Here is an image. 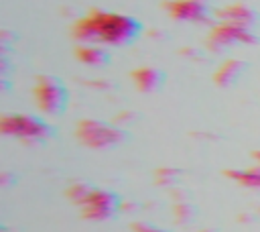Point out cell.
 Masks as SVG:
<instances>
[{
	"label": "cell",
	"mask_w": 260,
	"mask_h": 232,
	"mask_svg": "<svg viewBox=\"0 0 260 232\" xmlns=\"http://www.w3.org/2000/svg\"><path fill=\"white\" fill-rule=\"evenodd\" d=\"M140 35V22L134 16L106 10H91L73 26V37L81 43L126 47Z\"/></svg>",
	"instance_id": "1"
},
{
	"label": "cell",
	"mask_w": 260,
	"mask_h": 232,
	"mask_svg": "<svg viewBox=\"0 0 260 232\" xmlns=\"http://www.w3.org/2000/svg\"><path fill=\"white\" fill-rule=\"evenodd\" d=\"M0 132L14 136L22 142H43L53 136V126L41 116L32 114H6L0 120Z\"/></svg>",
	"instance_id": "2"
},
{
	"label": "cell",
	"mask_w": 260,
	"mask_h": 232,
	"mask_svg": "<svg viewBox=\"0 0 260 232\" xmlns=\"http://www.w3.org/2000/svg\"><path fill=\"white\" fill-rule=\"evenodd\" d=\"M32 94H35V102L43 114L59 116L67 108V100H69L67 88L55 75H39L35 81Z\"/></svg>",
	"instance_id": "3"
},
{
	"label": "cell",
	"mask_w": 260,
	"mask_h": 232,
	"mask_svg": "<svg viewBox=\"0 0 260 232\" xmlns=\"http://www.w3.org/2000/svg\"><path fill=\"white\" fill-rule=\"evenodd\" d=\"M77 138L89 149H108L124 140V132L102 120H81L77 124Z\"/></svg>",
	"instance_id": "4"
},
{
	"label": "cell",
	"mask_w": 260,
	"mask_h": 232,
	"mask_svg": "<svg viewBox=\"0 0 260 232\" xmlns=\"http://www.w3.org/2000/svg\"><path fill=\"white\" fill-rule=\"evenodd\" d=\"M118 210H120V199L116 193L108 189H91L85 201L81 204V216L93 222L110 220Z\"/></svg>",
	"instance_id": "5"
},
{
	"label": "cell",
	"mask_w": 260,
	"mask_h": 232,
	"mask_svg": "<svg viewBox=\"0 0 260 232\" xmlns=\"http://www.w3.org/2000/svg\"><path fill=\"white\" fill-rule=\"evenodd\" d=\"M167 10L175 20L185 22H205L209 18L207 0H171Z\"/></svg>",
	"instance_id": "6"
},
{
	"label": "cell",
	"mask_w": 260,
	"mask_h": 232,
	"mask_svg": "<svg viewBox=\"0 0 260 232\" xmlns=\"http://www.w3.org/2000/svg\"><path fill=\"white\" fill-rule=\"evenodd\" d=\"M209 39L219 47L234 45V43H254L256 41L252 28H244V26H238V24H232V22H219L211 31Z\"/></svg>",
	"instance_id": "7"
},
{
	"label": "cell",
	"mask_w": 260,
	"mask_h": 232,
	"mask_svg": "<svg viewBox=\"0 0 260 232\" xmlns=\"http://www.w3.org/2000/svg\"><path fill=\"white\" fill-rule=\"evenodd\" d=\"M219 18L221 22H232V24H238V26H244V28H252L258 20L256 12L244 4H232V6H225L219 10Z\"/></svg>",
	"instance_id": "8"
},
{
	"label": "cell",
	"mask_w": 260,
	"mask_h": 232,
	"mask_svg": "<svg viewBox=\"0 0 260 232\" xmlns=\"http://www.w3.org/2000/svg\"><path fill=\"white\" fill-rule=\"evenodd\" d=\"M132 79H134V83L140 92H154L162 85L165 75L156 67H138L132 73Z\"/></svg>",
	"instance_id": "9"
},
{
	"label": "cell",
	"mask_w": 260,
	"mask_h": 232,
	"mask_svg": "<svg viewBox=\"0 0 260 232\" xmlns=\"http://www.w3.org/2000/svg\"><path fill=\"white\" fill-rule=\"evenodd\" d=\"M77 59L87 63V65H106L110 61V53L104 45H95V43H83L77 47Z\"/></svg>",
	"instance_id": "10"
},
{
	"label": "cell",
	"mask_w": 260,
	"mask_h": 232,
	"mask_svg": "<svg viewBox=\"0 0 260 232\" xmlns=\"http://www.w3.org/2000/svg\"><path fill=\"white\" fill-rule=\"evenodd\" d=\"M244 69H246V63H244V61H238V59L225 61V63L219 67V71L215 73L217 85H232L234 81L240 79V75L244 73Z\"/></svg>",
	"instance_id": "11"
},
{
	"label": "cell",
	"mask_w": 260,
	"mask_h": 232,
	"mask_svg": "<svg viewBox=\"0 0 260 232\" xmlns=\"http://www.w3.org/2000/svg\"><path fill=\"white\" fill-rule=\"evenodd\" d=\"M228 175H230L236 183H240V185H244V187H248V189H260V165L250 167V169L228 171Z\"/></svg>",
	"instance_id": "12"
},
{
	"label": "cell",
	"mask_w": 260,
	"mask_h": 232,
	"mask_svg": "<svg viewBox=\"0 0 260 232\" xmlns=\"http://www.w3.org/2000/svg\"><path fill=\"white\" fill-rule=\"evenodd\" d=\"M89 191H91V187L87 185V183H73V185H69V189H67V197L71 199V201H75V204H83L85 201V197L89 195Z\"/></svg>",
	"instance_id": "13"
},
{
	"label": "cell",
	"mask_w": 260,
	"mask_h": 232,
	"mask_svg": "<svg viewBox=\"0 0 260 232\" xmlns=\"http://www.w3.org/2000/svg\"><path fill=\"white\" fill-rule=\"evenodd\" d=\"M132 232H160V230L148 222H136V224H132Z\"/></svg>",
	"instance_id": "14"
},
{
	"label": "cell",
	"mask_w": 260,
	"mask_h": 232,
	"mask_svg": "<svg viewBox=\"0 0 260 232\" xmlns=\"http://www.w3.org/2000/svg\"><path fill=\"white\" fill-rule=\"evenodd\" d=\"M254 159H256V161H258V165H260V151H256V153H254Z\"/></svg>",
	"instance_id": "15"
},
{
	"label": "cell",
	"mask_w": 260,
	"mask_h": 232,
	"mask_svg": "<svg viewBox=\"0 0 260 232\" xmlns=\"http://www.w3.org/2000/svg\"><path fill=\"white\" fill-rule=\"evenodd\" d=\"M205 232H209V230H205Z\"/></svg>",
	"instance_id": "16"
}]
</instances>
